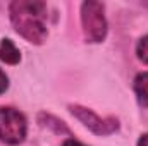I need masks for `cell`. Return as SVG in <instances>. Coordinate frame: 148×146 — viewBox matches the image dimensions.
Segmentation results:
<instances>
[{"mask_svg":"<svg viewBox=\"0 0 148 146\" xmlns=\"http://www.w3.org/2000/svg\"><path fill=\"white\" fill-rule=\"evenodd\" d=\"M136 146H148V132H145V134L140 136V139H138Z\"/></svg>","mask_w":148,"mask_h":146,"instance_id":"8fae6325","label":"cell"},{"mask_svg":"<svg viewBox=\"0 0 148 146\" xmlns=\"http://www.w3.org/2000/svg\"><path fill=\"white\" fill-rule=\"evenodd\" d=\"M134 95L141 107L148 108V72H140L134 77Z\"/></svg>","mask_w":148,"mask_h":146,"instance_id":"52a82bcc","label":"cell"},{"mask_svg":"<svg viewBox=\"0 0 148 146\" xmlns=\"http://www.w3.org/2000/svg\"><path fill=\"white\" fill-rule=\"evenodd\" d=\"M10 23L14 31L33 45H43L48 38L47 3L40 0H14L9 5Z\"/></svg>","mask_w":148,"mask_h":146,"instance_id":"6da1fadb","label":"cell"},{"mask_svg":"<svg viewBox=\"0 0 148 146\" xmlns=\"http://www.w3.org/2000/svg\"><path fill=\"white\" fill-rule=\"evenodd\" d=\"M136 55H138V59H140L143 64L148 65V35L143 36L138 41V45H136Z\"/></svg>","mask_w":148,"mask_h":146,"instance_id":"ba28073f","label":"cell"},{"mask_svg":"<svg viewBox=\"0 0 148 146\" xmlns=\"http://www.w3.org/2000/svg\"><path fill=\"white\" fill-rule=\"evenodd\" d=\"M28 120L14 107H0V143L17 146L26 139Z\"/></svg>","mask_w":148,"mask_h":146,"instance_id":"3957f363","label":"cell"},{"mask_svg":"<svg viewBox=\"0 0 148 146\" xmlns=\"http://www.w3.org/2000/svg\"><path fill=\"white\" fill-rule=\"evenodd\" d=\"M38 124L48 131H52L53 134H59V136H69L73 138V132L71 129L66 126V122H62L59 117L48 113V112H40L38 113Z\"/></svg>","mask_w":148,"mask_h":146,"instance_id":"5b68a950","label":"cell"},{"mask_svg":"<svg viewBox=\"0 0 148 146\" xmlns=\"http://www.w3.org/2000/svg\"><path fill=\"white\" fill-rule=\"evenodd\" d=\"M0 62L7 65H17L21 62V50L9 38H3L0 41Z\"/></svg>","mask_w":148,"mask_h":146,"instance_id":"8992f818","label":"cell"},{"mask_svg":"<svg viewBox=\"0 0 148 146\" xmlns=\"http://www.w3.org/2000/svg\"><path fill=\"white\" fill-rule=\"evenodd\" d=\"M62 146H88V145H84V143H81V141H77V139H74V138H67V139L62 143Z\"/></svg>","mask_w":148,"mask_h":146,"instance_id":"30bf717a","label":"cell"},{"mask_svg":"<svg viewBox=\"0 0 148 146\" xmlns=\"http://www.w3.org/2000/svg\"><path fill=\"white\" fill-rule=\"evenodd\" d=\"M9 89V76L0 69V95H3Z\"/></svg>","mask_w":148,"mask_h":146,"instance_id":"9c48e42d","label":"cell"},{"mask_svg":"<svg viewBox=\"0 0 148 146\" xmlns=\"http://www.w3.org/2000/svg\"><path fill=\"white\" fill-rule=\"evenodd\" d=\"M67 108L88 131H91L97 136H110L119 131V119L117 117H100L91 108L77 105V103H71Z\"/></svg>","mask_w":148,"mask_h":146,"instance_id":"277c9868","label":"cell"},{"mask_svg":"<svg viewBox=\"0 0 148 146\" xmlns=\"http://www.w3.org/2000/svg\"><path fill=\"white\" fill-rule=\"evenodd\" d=\"M81 28L88 43H102L107 38L109 24L105 17V5L97 0L81 3Z\"/></svg>","mask_w":148,"mask_h":146,"instance_id":"7a4b0ae2","label":"cell"}]
</instances>
